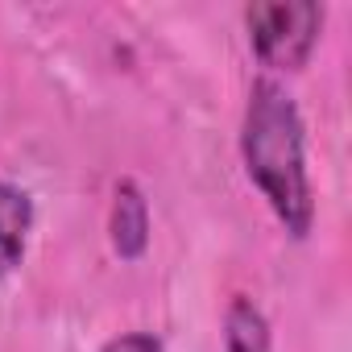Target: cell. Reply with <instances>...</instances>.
<instances>
[{
    "label": "cell",
    "instance_id": "obj_1",
    "mask_svg": "<svg viewBox=\"0 0 352 352\" xmlns=\"http://www.w3.org/2000/svg\"><path fill=\"white\" fill-rule=\"evenodd\" d=\"M241 162L249 183L261 191L278 224L302 241L315 224V187L307 170V129L294 96L278 79H257L249 87L241 120Z\"/></svg>",
    "mask_w": 352,
    "mask_h": 352
},
{
    "label": "cell",
    "instance_id": "obj_2",
    "mask_svg": "<svg viewBox=\"0 0 352 352\" xmlns=\"http://www.w3.org/2000/svg\"><path fill=\"white\" fill-rule=\"evenodd\" d=\"M253 54L270 71H302L311 50L319 46L323 5L315 0H261L245 9Z\"/></svg>",
    "mask_w": 352,
    "mask_h": 352
},
{
    "label": "cell",
    "instance_id": "obj_3",
    "mask_svg": "<svg viewBox=\"0 0 352 352\" xmlns=\"http://www.w3.org/2000/svg\"><path fill=\"white\" fill-rule=\"evenodd\" d=\"M108 241L120 261H137L149 249V199L133 179H120L112 187V212H108Z\"/></svg>",
    "mask_w": 352,
    "mask_h": 352
},
{
    "label": "cell",
    "instance_id": "obj_4",
    "mask_svg": "<svg viewBox=\"0 0 352 352\" xmlns=\"http://www.w3.org/2000/svg\"><path fill=\"white\" fill-rule=\"evenodd\" d=\"M30 228H34V199L30 191H21L17 183L0 179V278H9L30 245Z\"/></svg>",
    "mask_w": 352,
    "mask_h": 352
},
{
    "label": "cell",
    "instance_id": "obj_5",
    "mask_svg": "<svg viewBox=\"0 0 352 352\" xmlns=\"http://www.w3.org/2000/svg\"><path fill=\"white\" fill-rule=\"evenodd\" d=\"M224 348L228 352H270L274 348V331L265 311L253 298H232L224 311Z\"/></svg>",
    "mask_w": 352,
    "mask_h": 352
},
{
    "label": "cell",
    "instance_id": "obj_6",
    "mask_svg": "<svg viewBox=\"0 0 352 352\" xmlns=\"http://www.w3.org/2000/svg\"><path fill=\"white\" fill-rule=\"evenodd\" d=\"M100 352H166V348L153 331H120V336L104 340Z\"/></svg>",
    "mask_w": 352,
    "mask_h": 352
}]
</instances>
